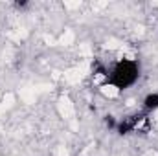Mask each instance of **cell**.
Here are the masks:
<instances>
[{
	"label": "cell",
	"instance_id": "cell-2",
	"mask_svg": "<svg viewBox=\"0 0 158 156\" xmlns=\"http://www.w3.org/2000/svg\"><path fill=\"white\" fill-rule=\"evenodd\" d=\"M142 107H143V112H147V114L158 110V94L156 92L147 94V96L143 97V101H142Z\"/></svg>",
	"mask_w": 158,
	"mask_h": 156
},
{
	"label": "cell",
	"instance_id": "cell-1",
	"mask_svg": "<svg viewBox=\"0 0 158 156\" xmlns=\"http://www.w3.org/2000/svg\"><path fill=\"white\" fill-rule=\"evenodd\" d=\"M138 79H140V64H138V61L125 57V59L116 61L110 68H107L105 83H107V88L121 92V90H127V88L134 86Z\"/></svg>",
	"mask_w": 158,
	"mask_h": 156
}]
</instances>
